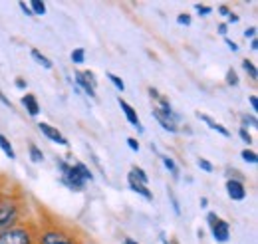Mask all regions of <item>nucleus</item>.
I'll return each instance as SVG.
<instances>
[{"label":"nucleus","mask_w":258,"mask_h":244,"mask_svg":"<svg viewBox=\"0 0 258 244\" xmlns=\"http://www.w3.org/2000/svg\"><path fill=\"white\" fill-rule=\"evenodd\" d=\"M22 218V203L16 197L4 195L0 199V232L20 224Z\"/></svg>","instance_id":"1"},{"label":"nucleus","mask_w":258,"mask_h":244,"mask_svg":"<svg viewBox=\"0 0 258 244\" xmlns=\"http://www.w3.org/2000/svg\"><path fill=\"white\" fill-rule=\"evenodd\" d=\"M56 167L60 169V183L66 185L70 191H74V193H82L84 189H86V181H84V177L80 175V171L76 169V165L74 163H70V161H66V159H56Z\"/></svg>","instance_id":"2"},{"label":"nucleus","mask_w":258,"mask_h":244,"mask_svg":"<svg viewBox=\"0 0 258 244\" xmlns=\"http://www.w3.org/2000/svg\"><path fill=\"white\" fill-rule=\"evenodd\" d=\"M38 232L30 224H16L4 232H0V244H36Z\"/></svg>","instance_id":"3"},{"label":"nucleus","mask_w":258,"mask_h":244,"mask_svg":"<svg viewBox=\"0 0 258 244\" xmlns=\"http://www.w3.org/2000/svg\"><path fill=\"white\" fill-rule=\"evenodd\" d=\"M36 244H78V242H76V238L68 230L54 226V228H48V230L38 232Z\"/></svg>","instance_id":"4"},{"label":"nucleus","mask_w":258,"mask_h":244,"mask_svg":"<svg viewBox=\"0 0 258 244\" xmlns=\"http://www.w3.org/2000/svg\"><path fill=\"white\" fill-rule=\"evenodd\" d=\"M74 78H76V88L82 92V95H88V97L96 99L97 80H96V76H94V72H90V70H86V72H76Z\"/></svg>","instance_id":"5"},{"label":"nucleus","mask_w":258,"mask_h":244,"mask_svg":"<svg viewBox=\"0 0 258 244\" xmlns=\"http://www.w3.org/2000/svg\"><path fill=\"white\" fill-rule=\"evenodd\" d=\"M38 131H40L44 137H48L52 143H58V145H62V147H70V141L62 135V131H58V127H54V125H50V123H46V121H40L38 123Z\"/></svg>","instance_id":"6"},{"label":"nucleus","mask_w":258,"mask_h":244,"mask_svg":"<svg viewBox=\"0 0 258 244\" xmlns=\"http://www.w3.org/2000/svg\"><path fill=\"white\" fill-rule=\"evenodd\" d=\"M117 103H119V107H121V111H123V115H125V119L129 121V125L135 127L139 133H143V125H141V119L137 115V109L131 103H127L123 97H117Z\"/></svg>","instance_id":"7"},{"label":"nucleus","mask_w":258,"mask_h":244,"mask_svg":"<svg viewBox=\"0 0 258 244\" xmlns=\"http://www.w3.org/2000/svg\"><path fill=\"white\" fill-rule=\"evenodd\" d=\"M226 195H228V199H230V201L240 203V201H244V199H246V187H244L242 181L228 179V181H226Z\"/></svg>","instance_id":"8"},{"label":"nucleus","mask_w":258,"mask_h":244,"mask_svg":"<svg viewBox=\"0 0 258 244\" xmlns=\"http://www.w3.org/2000/svg\"><path fill=\"white\" fill-rule=\"evenodd\" d=\"M211 232H213V238H215L217 242L225 244V242H228V238H230V224L219 216L217 222L211 226Z\"/></svg>","instance_id":"9"},{"label":"nucleus","mask_w":258,"mask_h":244,"mask_svg":"<svg viewBox=\"0 0 258 244\" xmlns=\"http://www.w3.org/2000/svg\"><path fill=\"white\" fill-rule=\"evenodd\" d=\"M127 185H129V189L133 191V193H137L139 197H143L145 201H153V193H151V189L147 187V185H141V183H137L131 175H127Z\"/></svg>","instance_id":"10"},{"label":"nucleus","mask_w":258,"mask_h":244,"mask_svg":"<svg viewBox=\"0 0 258 244\" xmlns=\"http://www.w3.org/2000/svg\"><path fill=\"white\" fill-rule=\"evenodd\" d=\"M197 117L201 119V121H205L209 125V129H213V131H217V133H221L223 137H230V131L226 129L225 125H221L219 121H215L211 115H207V113H201V111H197Z\"/></svg>","instance_id":"11"},{"label":"nucleus","mask_w":258,"mask_h":244,"mask_svg":"<svg viewBox=\"0 0 258 244\" xmlns=\"http://www.w3.org/2000/svg\"><path fill=\"white\" fill-rule=\"evenodd\" d=\"M153 117L157 119V123L161 125V129L165 131H169V133H179V125L173 121L169 115H163L161 111H157V109H153Z\"/></svg>","instance_id":"12"},{"label":"nucleus","mask_w":258,"mask_h":244,"mask_svg":"<svg viewBox=\"0 0 258 244\" xmlns=\"http://www.w3.org/2000/svg\"><path fill=\"white\" fill-rule=\"evenodd\" d=\"M22 105L26 107L28 115H32V117H36V115L40 113V103H38V97H36L34 93H26V95H22Z\"/></svg>","instance_id":"13"},{"label":"nucleus","mask_w":258,"mask_h":244,"mask_svg":"<svg viewBox=\"0 0 258 244\" xmlns=\"http://www.w3.org/2000/svg\"><path fill=\"white\" fill-rule=\"evenodd\" d=\"M161 163H163V167L171 173V177H173L175 181H179V165L175 163V159L169 157V155H161Z\"/></svg>","instance_id":"14"},{"label":"nucleus","mask_w":258,"mask_h":244,"mask_svg":"<svg viewBox=\"0 0 258 244\" xmlns=\"http://www.w3.org/2000/svg\"><path fill=\"white\" fill-rule=\"evenodd\" d=\"M30 56H32V60L36 62L38 66H42L44 70H52V68H54V62L50 60L48 56H44L40 50H32V52H30Z\"/></svg>","instance_id":"15"},{"label":"nucleus","mask_w":258,"mask_h":244,"mask_svg":"<svg viewBox=\"0 0 258 244\" xmlns=\"http://www.w3.org/2000/svg\"><path fill=\"white\" fill-rule=\"evenodd\" d=\"M129 175L137 181V183H141V185H149V175L141 169V167H131V171H129Z\"/></svg>","instance_id":"16"},{"label":"nucleus","mask_w":258,"mask_h":244,"mask_svg":"<svg viewBox=\"0 0 258 244\" xmlns=\"http://www.w3.org/2000/svg\"><path fill=\"white\" fill-rule=\"evenodd\" d=\"M0 149L4 151V155H6L8 159H16V151H14V147L10 145L8 137H6V135H2V133H0Z\"/></svg>","instance_id":"17"},{"label":"nucleus","mask_w":258,"mask_h":244,"mask_svg":"<svg viewBox=\"0 0 258 244\" xmlns=\"http://www.w3.org/2000/svg\"><path fill=\"white\" fill-rule=\"evenodd\" d=\"M28 155H30V161H32V163H44V151H42L36 143H30V145H28Z\"/></svg>","instance_id":"18"},{"label":"nucleus","mask_w":258,"mask_h":244,"mask_svg":"<svg viewBox=\"0 0 258 244\" xmlns=\"http://www.w3.org/2000/svg\"><path fill=\"white\" fill-rule=\"evenodd\" d=\"M74 165H76V169L80 171V175L84 177V181H86V183H88V181H90V183L94 181V173H92V169H90L86 163H80V161H76Z\"/></svg>","instance_id":"19"},{"label":"nucleus","mask_w":258,"mask_h":244,"mask_svg":"<svg viewBox=\"0 0 258 244\" xmlns=\"http://www.w3.org/2000/svg\"><path fill=\"white\" fill-rule=\"evenodd\" d=\"M242 70L248 74V78H250L252 82H256L258 80V70H256V66H254V62L252 60H248V58H246V60H242Z\"/></svg>","instance_id":"20"},{"label":"nucleus","mask_w":258,"mask_h":244,"mask_svg":"<svg viewBox=\"0 0 258 244\" xmlns=\"http://www.w3.org/2000/svg\"><path fill=\"white\" fill-rule=\"evenodd\" d=\"M240 125H242V129H248V127H252V129H256L258 127V119L254 113H242L240 115Z\"/></svg>","instance_id":"21"},{"label":"nucleus","mask_w":258,"mask_h":244,"mask_svg":"<svg viewBox=\"0 0 258 244\" xmlns=\"http://www.w3.org/2000/svg\"><path fill=\"white\" fill-rule=\"evenodd\" d=\"M225 82H226V86H230V88H236V86L240 84V78H238V74H236L232 68H228V70H226Z\"/></svg>","instance_id":"22"},{"label":"nucleus","mask_w":258,"mask_h":244,"mask_svg":"<svg viewBox=\"0 0 258 244\" xmlns=\"http://www.w3.org/2000/svg\"><path fill=\"white\" fill-rule=\"evenodd\" d=\"M107 80L113 84V88L117 90L119 93L125 92V84H123V80L119 78V76H115V74H111V72H107Z\"/></svg>","instance_id":"23"},{"label":"nucleus","mask_w":258,"mask_h":244,"mask_svg":"<svg viewBox=\"0 0 258 244\" xmlns=\"http://www.w3.org/2000/svg\"><path fill=\"white\" fill-rule=\"evenodd\" d=\"M70 58H72V62H74L76 66H82V64L86 62V50H84V48H76V50H72Z\"/></svg>","instance_id":"24"},{"label":"nucleus","mask_w":258,"mask_h":244,"mask_svg":"<svg viewBox=\"0 0 258 244\" xmlns=\"http://www.w3.org/2000/svg\"><path fill=\"white\" fill-rule=\"evenodd\" d=\"M28 6H30V10H32L34 16H44V14H46V4L40 2V0H32Z\"/></svg>","instance_id":"25"},{"label":"nucleus","mask_w":258,"mask_h":244,"mask_svg":"<svg viewBox=\"0 0 258 244\" xmlns=\"http://www.w3.org/2000/svg\"><path fill=\"white\" fill-rule=\"evenodd\" d=\"M240 157H242L244 163H250V165H256L258 163V155H256V151H252V149H242Z\"/></svg>","instance_id":"26"},{"label":"nucleus","mask_w":258,"mask_h":244,"mask_svg":"<svg viewBox=\"0 0 258 244\" xmlns=\"http://www.w3.org/2000/svg\"><path fill=\"white\" fill-rule=\"evenodd\" d=\"M197 165H199V169L205 171V173H213V171H215V165H213L209 159H205V157H199V159H197Z\"/></svg>","instance_id":"27"},{"label":"nucleus","mask_w":258,"mask_h":244,"mask_svg":"<svg viewBox=\"0 0 258 244\" xmlns=\"http://www.w3.org/2000/svg\"><path fill=\"white\" fill-rule=\"evenodd\" d=\"M238 137H240L246 145H252V143H254V139H252V135L248 133V129H242V127H240V129H238Z\"/></svg>","instance_id":"28"},{"label":"nucleus","mask_w":258,"mask_h":244,"mask_svg":"<svg viewBox=\"0 0 258 244\" xmlns=\"http://www.w3.org/2000/svg\"><path fill=\"white\" fill-rule=\"evenodd\" d=\"M169 199H171V205H173V211L177 216H181V205H179V199L175 197V193L173 191H169Z\"/></svg>","instance_id":"29"},{"label":"nucleus","mask_w":258,"mask_h":244,"mask_svg":"<svg viewBox=\"0 0 258 244\" xmlns=\"http://www.w3.org/2000/svg\"><path fill=\"white\" fill-rule=\"evenodd\" d=\"M191 22H193V20H191V16H189L187 12H183V14L177 16V24H179V26H191Z\"/></svg>","instance_id":"30"},{"label":"nucleus","mask_w":258,"mask_h":244,"mask_svg":"<svg viewBox=\"0 0 258 244\" xmlns=\"http://www.w3.org/2000/svg\"><path fill=\"white\" fill-rule=\"evenodd\" d=\"M195 8H197L199 16H209V14L213 12V8H211V6H207V4H195Z\"/></svg>","instance_id":"31"},{"label":"nucleus","mask_w":258,"mask_h":244,"mask_svg":"<svg viewBox=\"0 0 258 244\" xmlns=\"http://www.w3.org/2000/svg\"><path fill=\"white\" fill-rule=\"evenodd\" d=\"M127 147L131 149V151H135V153L141 149V145H139V141H137L135 137H129V139H127Z\"/></svg>","instance_id":"32"},{"label":"nucleus","mask_w":258,"mask_h":244,"mask_svg":"<svg viewBox=\"0 0 258 244\" xmlns=\"http://www.w3.org/2000/svg\"><path fill=\"white\" fill-rule=\"evenodd\" d=\"M244 38H246V40H254V38H256V26L246 28V30H244Z\"/></svg>","instance_id":"33"},{"label":"nucleus","mask_w":258,"mask_h":244,"mask_svg":"<svg viewBox=\"0 0 258 244\" xmlns=\"http://www.w3.org/2000/svg\"><path fill=\"white\" fill-rule=\"evenodd\" d=\"M248 103H250V107H252V113H256L258 111V97L252 93V95H248Z\"/></svg>","instance_id":"34"},{"label":"nucleus","mask_w":258,"mask_h":244,"mask_svg":"<svg viewBox=\"0 0 258 244\" xmlns=\"http://www.w3.org/2000/svg\"><path fill=\"white\" fill-rule=\"evenodd\" d=\"M14 86H16L18 90H26V88H28V84H26V80H24V78H16Z\"/></svg>","instance_id":"35"},{"label":"nucleus","mask_w":258,"mask_h":244,"mask_svg":"<svg viewBox=\"0 0 258 244\" xmlns=\"http://www.w3.org/2000/svg\"><path fill=\"white\" fill-rule=\"evenodd\" d=\"M225 42H226V46H228L230 52H238V44H236V42H232L230 38H225Z\"/></svg>","instance_id":"36"},{"label":"nucleus","mask_w":258,"mask_h":244,"mask_svg":"<svg viewBox=\"0 0 258 244\" xmlns=\"http://www.w3.org/2000/svg\"><path fill=\"white\" fill-rule=\"evenodd\" d=\"M217 218H219V216H217V213H209V214H207V224H209V228H211V226L217 222Z\"/></svg>","instance_id":"37"},{"label":"nucleus","mask_w":258,"mask_h":244,"mask_svg":"<svg viewBox=\"0 0 258 244\" xmlns=\"http://www.w3.org/2000/svg\"><path fill=\"white\" fill-rule=\"evenodd\" d=\"M18 6H20V8H22V12H24V14H26V16H34V14H32V10H30V6H28V4H26V2H20V4H18Z\"/></svg>","instance_id":"38"},{"label":"nucleus","mask_w":258,"mask_h":244,"mask_svg":"<svg viewBox=\"0 0 258 244\" xmlns=\"http://www.w3.org/2000/svg\"><path fill=\"white\" fill-rule=\"evenodd\" d=\"M230 12H232V10H230V8H228V6H226V4H223V6H219V14H221V16H228V14H230Z\"/></svg>","instance_id":"39"},{"label":"nucleus","mask_w":258,"mask_h":244,"mask_svg":"<svg viewBox=\"0 0 258 244\" xmlns=\"http://www.w3.org/2000/svg\"><path fill=\"white\" fill-rule=\"evenodd\" d=\"M226 20H228V24H236V22H238V20H240V18H238V16H236V14H234V12H230V14H228V16H226ZM228 24H226V26H228Z\"/></svg>","instance_id":"40"},{"label":"nucleus","mask_w":258,"mask_h":244,"mask_svg":"<svg viewBox=\"0 0 258 244\" xmlns=\"http://www.w3.org/2000/svg\"><path fill=\"white\" fill-rule=\"evenodd\" d=\"M0 103H4L6 107H10V109H12V101H10V99H8L2 92H0Z\"/></svg>","instance_id":"41"},{"label":"nucleus","mask_w":258,"mask_h":244,"mask_svg":"<svg viewBox=\"0 0 258 244\" xmlns=\"http://www.w3.org/2000/svg\"><path fill=\"white\" fill-rule=\"evenodd\" d=\"M226 32H228V26H226L225 22H223V24H219V34H221V36H225V38H226Z\"/></svg>","instance_id":"42"},{"label":"nucleus","mask_w":258,"mask_h":244,"mask_svg":"<svg viewBox=\"0 0 258 244\" xmlns=\"http://www.w3.org/2000/svg\"><path fill=\"white\" fill-rule=\"evenodd\" d=\"M199 205H201V209H207V207H209V199H207V197H201V199H199Z\"/></svg>","instance_id":"43"},{"label":"nucleus","mask_w":258,"mask_h":244,"mask_svg":"<svg viewBox=\"0 0 258 244\" xmlns=\"http://www.w3.org/2000/svg\"><path fill=\"white\" fill-rule=\"evenodd\" d=\"M250 50H252V52H256V50H258V40H256V38H254V40H250Z\"/></svg>","instance_id":"44"},{"label":"nucleus","mask_w":258,"mask_h":244,"mask_svg":"<svg viewBox=\"0 0 258 244\" xmlns=\"http://www.w3.org/2000/svg\"><path fill=\"white\" fill-rule=\"evenodd\" d=\"M123 244H139L137 240H133L131 236H127V238H123Z\"/></svg>","instance_id":"45"},{"label":"nucleus","mask_w":258,"mask_h":244,"mask_svg":"<svg viewBox=\"0 0 258 244\" xmlns=\"http://www.w3.org/2000/svg\"><path fill=\"white\" fill-rule=\"evenodd\" d=\"M161 242L163 244H177L175 240H167V238H165V234H161Z\"/></svg>","instance_id":"46"},{"label":"nucleus","mask_w":258,"mask_h":244,"mask_svg":"<svg viewBox=\"0 0 258 244\" xmlns=\"http://www.w3.org/2000/svg\"><path fill=\"white\" fill-rule=\"evenodd\" d=\"M197 236H199V238H203V236H205V232H203V228H199V230H197Z\"/></svg>","instance_id":"47"},{"label":"nucleus","mask_w":258,"mask_h":244,"mask_svg":"<svg viewBox=\"0 0 258 244\" xmlns=\"http://www.w3.org/2000/svg\"><path fill=\"white\" fill-rule=\"evenodd\" d=\"M2 197H4V195H2V191H0V199H2Z\"/></svg>","instance_id":"48"}]
</instances>
